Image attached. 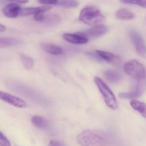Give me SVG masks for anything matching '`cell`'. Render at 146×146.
I'll use <instances>...</instances> for the list:
<instances>
[{
	"instance_id": "obj_1",
	"label": "cell",
	"mask_w": 146,
	"mask_h": 146,
	"mask_svg": "<svg viewBox=\"0 0 146 146\" xmlns=\"http://www.w3.org/2000/svg\"><path fill=\"white\" fill-rule=\"evenodd\" d=\"M106 136L105 133L97 130H86L78 136L77 141L82 146H107L108 139Z\"/></svg>"
},
{
	"instance_id": "obj_2",
	"label": "cell",
	"mask_w": 146,
	"mask_h": 146,
	"mask_svg": "<svg viewBox=\"0 0 146 146\" xmlns=\"http://www.w3.org/2000/svg\"><path fill=\"white\" fill-rule=\"evenodd\" d=\"M79 20L89 25L100 24L105 20V17L98 8L94 6H88L81 11Z\"/></svg>"
},
{
	"instance_id": "obj_3",
	"label": "cell",
	"mask_w": 146,
	"mask_h": 146,
	"mask_svg": "<svg viewBox=\"0 0 146 146\" xmlns=\"http://www.w3.org/2000/svg\"><path fill=\"white\" fill-rule=\"evenodd\" d=\"M94 81L102 94L107 106L113 110L117 109L118 104L116 97L106 83L98 76L95 77Z\"/></svg>"
},
{
	"instance_id": "obj_4",
	"label": "cell",
	"mask_w": 146,
	"mask_h": 146,
	"mask_svg": "<svg viewBox=\"0 0 146 146\" xmlns=\"http://www.w3.org/2000/svg\"><path fill=\"white\" fill-rule=\"evenodd\" d=\"M124 70L127 75L137 81L146 78L145 67L136 60H132L125 63Z\"/></svg>"
},
{
	"instance_id": "obj_5",
	"label": "cell",
	"mask_w": 146,
	"mask_h": 146,
	"mask_svg": "<svg viewBox=\"0 0 146 146\" xmlns=\"http://www.w3.org/2000/svg\"><path fill=\"white\" fill-rule=\"evenodd\" d=\"M146 89V78H145L137 81L135 88L132 91L120 93L119 96L123 99H133L137 98L143 94Z\"/></svg>"
},
{
	"instance_id": "obj_6",
	"label": "cell",
	"mask_w": 146,
	"mask_h": 146,
	"mask_svg": "<svg viewBox=\"0 0 146 146\" xmlns=\"http://www.w3.org/2000/svg\"><path fill=\"white\" fill-rule=\"evenodd\" d=\"M129 36L137 53L141 56L145 55L146 54V46L141 36L134 29L129 31Z\"/></svg>"
},
{
	"instance_id": "obj_7",
	"label": "cell",
	"mask_w": 146,
	"mask_h": 146,
	"mask_svg": "<svg viewBox=\"0 0 146 146\" xmlns=\"http://www.w3.org/2000/svg\"><path fill=\"white\" fill-rule=\"evenodd\" d=\"M0 99L17 107L24 108L27 106V104L23 100L5 92H0Z\"/></svg>"
},
{
	"instance_id": "obj_8",
	"label": "cell",
	"mask_w": 146,
	"mask_h": 146,
	"mask_svg": "<svg viewBox=\"0 0 146 146\" xmlns=\"http://www.w3.org/2000/svg\"><path fill=\"white\" fill-rule=\"evenodd\" d=\"M63 37L66 41L73 44H83L88 41V37L84 32H78L76 34H64Z\"/></svg>"
},
{
	"instance_id": "obj_9",
	"label": "cell",
	"mask_w": 146,
	"mask_h": 146,
	"mask_svg": "<svg viewBox=\"0 0 146 146\" xmlns=\"http://www.w3.org/2000/svg\"><path fill=\"white\" fill-rule=\"evenodd\" d=\"M96 52L101 58L111 64L119 66L121 64V60L120 57L112 53L100 50H97Z\"/></svg>"
},
{
	"instance_id": "obj_10",
	"label": "cell",
	"mask_w": 146,
	"mask_h": 146,
	"mask_svg": "<svg viewBox=\"0 0 146 146\" xmlns=\"http://www.w3.org/2000/svg\"><path fill=\"white\" fill-rule=\"evenodd\" d=\"M107 27L103 25H97L88 29L84 32L89 38H97L105 35L108 32Z\"/></svg>"
},
{
	"instance_id": "obj_11",
	"label": "cell",
	"mask_w": 146,
	"mask_h": 146,
	"mask_svg": "<svg viewBox=\"0 0 146 146\" xmlns=\"http://www.w3.org/2000/svg\"><path fill=\"white\" fill-rule=\"evenodd\" d=\"M21 8L18 4H8L3 9V13L5 16L9 18H15L19 16Z\"/></svg>"
},
{
	"instance_id": "obj_12",
	"label": "cell",
	"mask_w": 146,
	"mask_h": 146,
	"mask_svg": "<svg viewBox=\"0 0 146 146\" xmlns=\"http://www.w3.org/2000/svg\"><path fill=\"white\" fill-rule=\"evenodd\" d=\"M51 9H52V7L50 6L21 8L20 13H19V16H30V15H35L37 13H44L49 11Z\"/></svg>"
},
{
	"instance_id": "obj_13",
	"label": "cell",
	"mask_w": 146,
	"mask_h": 146,
	"mask_svg": "<svg viewBox=\"0 0 146 146\" xmlns=\"http://www.w3.org/2000/svg\"><path fill=\"white\" fill-rule=\"evenodd\" d=\"M131 107L146 118V103L133 99L130 102Z\"/></svg>"
},
{
	"instance_id": "obj_14",
	"label": "cell",
	"mask_w": 146,
	"mask_h": 146,
	"mask_svg": "<svg viewBox=\"0 0 146 146\" xmlns=\"http://www.w3.org/2000/svg\"><path fill=\"white\" fill-rule=\"evenodd\" d=\"M42 49L47 52L54 55L61 54L63 50L61 48L57 45L49 43H42L41 45Z\"/></svg>"
},
{
	"instance_id": "obj_15",
	"label": "cell",
	"mask_w": 146,
	"mask_h": 146,
	"mask_svg": "<svg viewBox=\"0 0 146 146\" xmlns=\"http://www.w3.org/2000/svg\"><path fill=\"white\" fill-rule=\"evenodd\" d=\"M106 80L112 84H116L120 81L121 76L117 72L113 70H107L104 72Z\"/></svg>"
},
{
	"instance_id": "obj_16",
	"label": "cell",
	"mask_w": 146,
	"mask_h": 146,
	"mask_svg": "<svg viewBox=\"0 0 146 146\" xmlns=\"http://www.w3.org/2000/svg\"><path fill=\"white\" fill-rule=\"evenodd\" d=\"M31 122L33 124L38 128L43 129H46L49 127V123L47 120L41 116H34L31 118Z\"/></svg>"
},
{
	"instance_id": "obj_17",
	"label": "cell",
	"mask_w": 146,
	"mask_h": 146,
	"mask_svg": "<svg viewBox=\"0 0 146 146\" xmlns=\"http://www.w3.org/2000/svg\"><path fill=\"white\" fill-rule=\"evenodd\" d=\"M116 17L121 20H129L135 17V15L130 11L122 8L117 11L116 13Z\"/></svg>"
},
{
	"instance_id": "obj_18",
	"label": "cell",
	"mask_w": 146,
	"mask_h": 146,
	"mask_svg": "<svg viewBox=\"0 0 146 146\" xmlns=\"http://www.w3.org/2000/svg\"><path fill=\"white\" fill-rule=\"evenodd\" d=\"M55 5L64 8H75L79 5V3L76 0H58Z\"/></svg>"
},
{
	"instance_id": "obj_19",
	"label": "cell",
	"mask_w": 146,
	"mask_h": 146,
	"mask_svg": "<svg viewBox=\"0 0 146 146\" xmlns=\"http://www.w3.org/2000/svg\"><path fill=\"white\" fill-rule=\"evenodd\" d=\"M21 42V41L19 39L16 38H1L0 40V46L1 47L10 46H14L18 45Z\"/></svg>"
},
{
	"instance_id": "obj_20",
	"label": "cell",
	"mask_w": 146,
	"mask_h": 146,
	"mask_svg": "<svg viewBox=\"0 0 146 146\" xmlns=\"http://www.w3.org/2000/svg\"><path fill=\"white\" fill-rule=\"evenodd\" d=\"M20 58L22 63L25 68L30 70L33 68L34 61L32 58L25 54H22Z\"/></svg>"
},
{
	"instance_id": "obj_21",
	"label": "cell",
	"mask_w": 146,
	"mask_h": 146,
	"mask_svg": "<svg viewBox=\"0 0 146 146\" xmlns=\"http://www.w3.org/2000/svg\"><path fill=\"white\" fill-rule=\"evenodd\" d=\"M60 21V18L58 15L52 14L45 17V19L43 22H45L47 24L52 25H55L59 23Z\"/></svg>"
},
{
	"instance_id": "obj_22",
	"label": "cell",
	"mask_w": 146,
	"mask_h": 146,
	"mask_svg": "<svg viewBox=\"0 0 146 146\" xmlns=\"http://www.w3.org/2000/svg\"><path fill=\"white\" fill-rule=\"evenodd\" d=\"M122 3L129 5H136L146 8V0H120Z\"/></svg>"
},
{
	"instance_id": "obj_23",
	"label": "cell",
	"mask_w": 146,
	"mask_h": 146,
	"mask_svg": "<svg viewBox=\"0 0 146 146\" xmlns=\"http://www.w3.org/2000/svg\"><path fill=\"white\" fill-rule=\"evenodd\" d=\"M1 4H26L29 2V0H0Z\"/></svg>"
},
{
	"instance_id": "obj_24",
	"label": "cell",
	"mask_w": 146,
	"mask_h": 146,
	"mask_svg": "<svg viewBox=\"0 0 146 146\" xmlns=\"http://www.w3.org/2000/svg\"><path fill=\"white\" fill-rule=\"evenodd\" d=\"M11 145L10 142L6 137L1 132V138H0V146H10Z\"/></svg>"
},
{
	"instance_id": "obj_25",
	"label": "cell",
	"mask_w": 146,
	"mask_h": 146,
	"mask_svg": "<svg viewBox=\"0 0 146 146\" xmlns=\"http://www.w3.org/2000/svg\"><path fill=\"white\" fill-rule=\"evenodd\" d=\"M46 16L43 14V12L37 13L35 15V20L39 22H42L45 19Z\"/></svg>"
},
{
	"instance_id": "obj_26",
	"label": "cell",
	"mask_w": 146,
	"mask_h": 146,
	"mask_svg": "<svg viewBox=\"0 0 146 146\" xmlns=\"http://www.w3.org/2000/svg\"><path fill=\"white\" fill-rule=\"evenodd\" d=\"M40 4L43 5H56L58 0H37Z\"/></svg>"
},
{
	"instance_id": "obj_27",
	"label": "cell",
	"mask_w": 146,
	"mask_h": 146,
	"mask_svg": "<svg viewBox=\"0 0 146 146\" xmlns=\"http://www.w3.org/2000/svg\"><path fill=\"white\" fill-rule=\"evenodd\" d=\"M63 145H64V144H63L62 143L56 141H54V140L50 141L49 144V146H63Z\"/></svg>"
},
{
	"instance_id": "obj_28",
	"label": "cell",
	"mask_w": 146,
	"mask_h": 146,
	"mask_svg": "<svg viewBox=\"0 0 146 146\" xmlns=\"http://www.w3.org/2000/svg\"><path fill=\"white\" fill-rule=\"evenodd\" d=\"M5 26L2 24H0V31H1V32H5Z\"/></svg>"
},
{
	"instance_id": "obj_29",
	"label": "cell",
	"mask_w": 146,
	"mask_h": 146,
	"mask_svg": "<svg viewBox=\"0 0 146 146\" xmlns=\"http://www.w3.org/2000/svg\"></svg>"
}]
</instances>
